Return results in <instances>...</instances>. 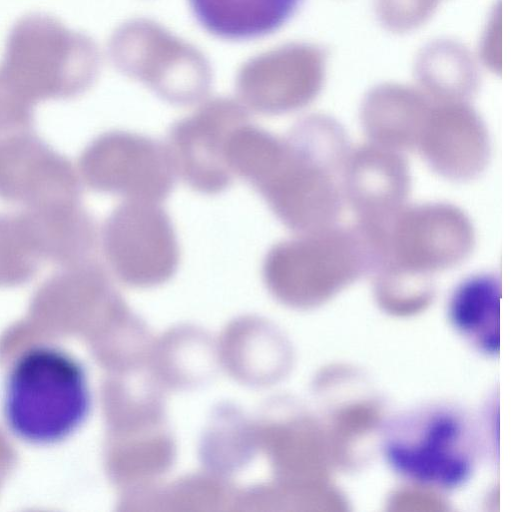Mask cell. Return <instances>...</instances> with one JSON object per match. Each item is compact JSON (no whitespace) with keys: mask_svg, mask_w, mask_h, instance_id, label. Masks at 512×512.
Wrapping results in <instances>:
<instances>
[{"mask_svg":"<svg viewBox=\"0 0 512 512\" xmlns=\"http://www.w3.org/2000/svg\"><path fill=\"white\" fill-rule=\"evenodd\" d=\"M417 148L433 171L454 181L479 176L491 155L487 128L464 108H445L428 115Z\"/></svg>","mask_w":512,"mask_h":512,"instance_id":"cell-12","label":"cell"},{"mask_svg":"<svg viewBox=\"0 0 512 512\" xmlns=\"http://www.w3.org/2000/svg\"><path fill=\"white\" fill-rule=\"evenodd\" d=\"M378 255L359 224L331 226L274 244L263 259V277L280 298L312 304L374 270Z\"/></svg>","mask_w":512,"mask_h":512,"instance_id":"cell-4","label":"cell"},{"mask_svg":"<svg viewBox=\"0 0 512 512\" xmlns=\"http://www.w3.org/2000/svg\"><path fill=\"white\" fill-rule=\"evenodd\" d=\"M474 245L473 226L458 207L445 203L404 207L384 230L377 267L388 265L431 278L464 262Z\"/></svg>","mask_w":512,"mask_h":512,"instance_id":"cell-8","label":"cell"},{"mask_svg":"<svg viewBox=\"0 0 512 512\" xmlns=\"http://www.w3.org/2000/svg\"><path fill=\"white\" fill-rule=\"evenodd\" d=\"M32 107L0 83V139L31 128Z\"/></svg>","mask_w":512,"mask_h":512,"instance_id":"cell-18","label":"cell"},{"mask_svg":"<svg viewBox=\"0 0 512 512\" xmlns=\"http://www.w3.org/2000/svg\"><path fill=\"white\" fill-rule=\"evenodd\" d=\"M459 409L430 405L395 419L384 454L394 471L417 483L453 489L469 479L475 465V438Z\"/></svg>","mask_w":512,"mask_h":512,"instance_id":"cell-5","label":"cell"},{"mask_svg":"<svg viewBox=\"0 0 512 512\" xmlns=\"http://www.w3.org/2000/svg\"><path fill=\"white\" fill-rule=\"evenodd\" d=\"M90 407L86 372L67 352L40 345L23 352L5 383L3 410L11 431L33 444L64 440Z\"/></svg>","mask_w":512,"mask_h":512,"instance_id":"cell-2","label":"cell"},{"mask_svg":"<svg viewBox=\"0 0 512 512\" xmlns=\"http://www.w3.org/2000/svg\"><path fill=\"white\" fill-rule=\"evenodd\" d=\"M41 257L79 264L95 245L93 220L78 202L31 208L25 213Z\"/></svg>","mask_w":512,"mask_h":512,"instance_id":"cell-14","label":"cell"},{"mask_svg":"<svg viewBox=\"0 0 512 512\" xmlns=\"http://www.w3.org/2000/svg\"><path fill=\"white\" fill-rule=\"evenodd\" d=\"M400 100L374 102L362 119L372 143L398 152L417 148L428 117L417 102Z\"/></svg>","mask_w":512,"mask_h":512,"instance_id":"cell-16","label":"cell"},{"mask_svg":"<svg viewBox=\"0 0 512 512\" xmlns=\"http://www.w3.org/2000/svg\"><path fill=\"white\" fill-rule=\"evenodd\" d=\"M75 170L62 155L26 132L0 139V197L31 208L78 202Z\"/></svg>","mask_w":512,"mask_h":512,"instance_id":"cell-10","label":"cell"},{"mask_svg":"<svg viewBox=\"0 0 512 512\" xmlns=\"http://www.w3.org/2000/svg\"><path fill=\"white\" fill-rule=\"evenodd\" d=\"M302 0H188L199 24L225 40L267 36L294 15Z\"/></svg>","mask_w":512,"mask_h":512,"instance_id":"cell-13","label":"cell"},{"mask_svg":"<svg viewBox=\"0 0 512 512\" xmlns=\"http://www.w3.org/2000/svg\"><path fill=\"white\" fill-rule=\"evenodd\" d=\"M79 168L93 190L132 200L161 203L176 184L166 144L123 130L104 132L92 140L80 156Z\"/></svg>","mask_w":512,"mask_h":512,"instance_id":"cell-7","label":"cell"},{"mask_svg":"<svg viewBox=\"0 0 512 512\" xmlns=\"http://www.w3.org/2000/svg\"><path fill=\"white\" fill-rule=\"evenodd\" d=\"M92 77L87 39L43 12L20 17L11 27L0 61V83L34 105L83 92Z\"/></svg>","mask_w":512,"mask_h":512,"instance_id":"cell-3","label":"cell"},{"mask_svg":"<svg viewBox=\"0 0 512 512\" xmlns=\"http://www.w3.org/2000/svg\"><path fill=\"white\" fill-rule=\"evenodd\" d=\"M350 151L339 124L307 118L278 138L248 183L289 230L318 232L334 226L341 215Z\"/></svg>","mask_w":512,"mask_h":512,"instance_id":"cell-1","label":"cell"},{"mask_svg":"<svg viewBox=\"0 0 512 512\" xmlns=\"http://www.w3.org/2000/svg\"><path fill=\"white\" fill-rule=\"evenodd\" d=\"M40 258L26 214H0V280L25 279Z\"/></svg>","mask_w":512,"mask_h":512,"instance_id":"cell-17","label":"cell"},{"mask_svg":"<svg viewBox=\"0 0 512 512\" xmlns=\"http://www.w3.org/2000/svg\"><path fill=\"white\" fill-rule=\"evenodd\" d=\"M500 298V278L494 274H479L457 286L448 306L453 327L489 355L499 352Z\"/></svg>","mask_w":512,"mask_h":512,"instance_id":"cell-15","label":"cell"},{"mask_svg":"<svg viewBox=\"0 0 512 512\" xmlns=\"http://www.w3.org/2000/svg\"><path fill=\"white\" fill-rule=\"evenodd\" d=\"M246 120L234 107L213 105L171 126L166 146L176 174L186 185L207 195L232 185L235 175L227 161L228 141Z\"/></svg>","mask_w":512,"mask_h":512,"instance_id":"cell-9","label":"cell"},{"mask_svg":"<svg viewBox=\"0 0 512 512\" xmlns=\"http://www.w3.org/2000/svg\"><path fill=\"white\" fill-rule=\"evenodd\" d=\"M411 177L398 151L374 143L350 151L344 174V197L359 223L385 229L404 208Z\"/></svg>","mask_w":512,"mask_h":512,"instance_id":"cell-11","label":"cell"},{"mask_svg":"<svg viewBox=\"0 0 512 512\" xmlns=\"http://www.w3.org/2000/svg\"><path fill=\"white\" fill-rule=\"evenodd\" d=\"M102 246L116 275L136 286L171 278L180 262L174 226L161 203L126 199L104 222Z\"/></svg>","mask_w":512,"mask_h":512,"instance_id":"cell-6","label":"cell"}]
</instances>
